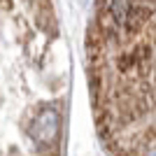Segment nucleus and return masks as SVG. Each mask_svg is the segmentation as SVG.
<instances>
[{
	"label": "nucleus",
	"mask_w": 156,
	"mask_h": 156,
	"mask_svg": "<svg viewBox=\"0 0 156 156\" xmlns=\"http://www.w3.org/2000/svg\"><path fill=\"white\" fill-rule=\"evenodd\" d=\"M56 126H58V117H56V112L47 110L44 114H40L35 119V140L37 142H51V137L56 135Z\"/></svg>",
	"instance_id": "1"
}]
</instances>
